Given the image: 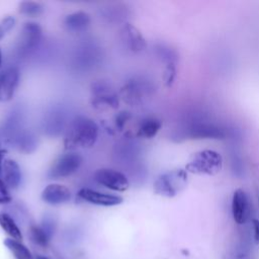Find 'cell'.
<instances>
[{
	"instance_id": "cell-1",
	"label": "cell",
	"mask_w": 259,
	"mask_h": 259,
	"mask_svg": "<svg viewBox=\"0 0 259 259\" xmlns=\"http://www.w3.org/2000/svg\"><path fill=\"white\" fill-rule=\"evenodd\" d=\"M98 138V125L96 122L83 115L76 116L69 125L65 144L67 148L92 147Z\"/></svg>"
},
{
	"instance_id": "cell-2",
	"label": "cell",
	"mask_w": 259,
	"mask_h": 259,
	"mask_svg": "<svg viewBox=\"0 0 259 259\" xmlns=\"http://www.w3.org/2000/svg\"><path fill=\"white\" fill-rule=\"evenodd\" d=\"M188 181L187 171L184 169H173L163 173L157 177L153 184V189L156 194L173 197L182 191Z\"/></svg>"
},
{
	"instance_id": "cell-3",
	"label": "cell",
	"mask_w": 259,
	"mask_h": 259,
	"mask_svg": "<svg viewBox=\"0 0 259 259\" xmlns=\"http://www.w3.org/2000/svg\"><path fill=\"white\" fill-rule=\"evenodd\" d=\"M223 167L222 156L212 150L195 153L187 163L185 170L198 175H215Z\"/></svg>"
},
{
	"instance_id": "cell-4",
	"label": "cell",
	"mask_w": 259,
	"mask_h": 259,
	"mask_svg": "<svg viewBox=\"0 0 259 259\" xmlns=\"http://www.w3.org/2000/svg\"><path fill=\"white\" fill-rule=\"evenodd\" d=\"M82 157L74 152H69L58 157L52 164L48 176L52 179H60L73 175L80 168Z\"/></svg>"
},
{
	"instance_id": "cell-5",
	"label": "cell",
	"mask_w": 259,
	"mask_h": 259,
	"mask_svg": "<svg viewBox=\"0 0 259 259\" xmlns=\"http://www.w3.org/2000/svg\"><path fill=\"white\" fill-rule=\"evenodd\" d=\"M42 36L41 27L35 22L24 23L19 39L17 51L20 56H27L31 54L39 45Z\"/></svg>"
},
{
	"instance_id": "cell-6",
	"label": "cell",
	"mask_w": 259,
	"mask_h": 259,
	"mask_svg": "<svg viewBox=\"0 0 259 259\" xmlns=\"http://www.w3.org/2000/svg\"><path fill=\"white\" fill-rule=\"evenodd\" d=\"M94 180L113 191H125L130 187V182L126 176L114 169L111 168H100L94 173Z\"/></svg>"
},
{
	"instance_id": "cell-7",
	"label": "cell",
	"mask_w": 259,
	"mask_h": 259,
	"mask_svg": "<svg viewBox=\"0 0 259 259\" xmlns=\"http://www.w3.org/2000/svg\"><path fill=\"white\" fill-rule=\"evenodd\" d=\"M19 70L14 66L0 72V101L7 102L13 98L19 84Z\"/></svg>"
},
{
	"instance_id": "cell-8",
	"label": "cell",
	"mask_w": 259,
	"mask_h": 259,
	"mask_svg": "<svg viewBox=\"0 0 259 259\" xmlns=\"http://www.w3.org/2000/svg\"><path fill=\"white\" fill-rule=\"evenodd\" d=\"M232 212L235 222L244 225L250 218L251 204L248 194L243 189H237L232 198Z\"/></svg>"
},
{
	"instance_id": "cell-9",
	"label": "cell",
	"mask_w": 259,
	"mask_h": 259,
	"mask_svg": "<svg viewBox=\"0 0 259 259\" xmlns=\"http://www.w3.org/2000/svg\"><path fill=\"white\" fill-rule=\"evenodd\" d=\"M78 196L89 203L100 205V206L118 205L123 200L122 197L119 195L100 192L98 190L91 189V188H81L78 191Z\"/></svg>"
},
{
	"instance_id": "cell-10",
	"label": "cell",
	"mask_w": 259,
	"mask_h": 259,
	"mask_svg": "<svg viewBox=\"0 0 259 259\" xmlns=\"http://www.w3.org/2000/svg\"><path fill=\"white\" fill-rule=\"evenodd\" d=\"M92 103L95 106L116 108L118 106V97L106 83L100 81L92 85Z\"/></svg>"
},
{
	"instance_id": "cell-11",
	"label": "cell",
	"mask_w": 259,
	"mask_h": 259,
	"mask_svg": "<svg viewBox=\"0 0 259 259\" xmlns=\"http://www.w3.org/2000/svg\"><path fill=\"white\" fill-rule=\"evenodd\" d=\"M71 196L70 189L59 183H51L47 185L40 194L42 201L51 205L66 203L71 199Z\"/></svg>"
},
{
	"instance_id": "cell-12",
	"label": "cell",
	"mask_w": 259,
	"mask_h": 259,
	"mask_svg": "<svg viewBox=\"0 0 259 259\" xmlns=\"http://www.w3.org/2000/svg\"><path fill=\"white\" fill-rule=\"evenodd\" d=\"M21 169L16 161L4 159L0 178L9 189H16L21 182Z\"/></svg>"
},
{
	"instance_id": "cell-13",
	"label": "cell",
	"mask_w": 259,
	"mask_h": 259,
	"mask_svg": "<svg viewBox=\"0 0 259 259\" xmlns=\"http://www.w3.org/2000/svg\"><path fill=\"white\" fill-rule=\"evenodd\" d=\"M122 40L127 46L128 50H131L134 53H139L141 51H144L147 44L146 40L142 34V32L133 24L125 23L121 30Z\"/></svg>"
},
{
	"instance_id": "cell-14",
	"label": "cell",
	"mask_w": 259,
	"mask_h": 259,
	"mask_svg": "<svg viewBox=\"0 0 259 259\" xmlns=\"http://www.w3.org/2000/svg\"><path fill=\"white\" fill-rule=\"evenodd\" d=\"M91 19L88 13L84 11H76L66 16L64 24L66 28L74 33H80L88 29Z\"/></svg>"
},
{
	"instance_id": "cell-15",
	"label": "cell",
	"mask_w": 259,
	"mask_h": 259,
	"mask_svg": "<svg viewBox=\"0 0 259 259\" xmlns=\"http://www.w3.org/2000/svg\"><path fill=\"white\" fill-rule=\"evenodd\" d=\"M20 152L29 154L35 150L37 147V141L35 136L27 131H20L12 143Z\"/></svg>"
},
{
	"instance_id": "cell-16",
	"label": "cell",
	"mask_w": 259,
	"mask_h": 259,
	"mask_svg": "<svg viewBox=\"0 0 259 259\" xmlns=\"http://www.w3.org/2000/svg\"><path fill=\"white\" fill-rule=\"evenodd\" d=\"M161 126H162V122L160 119L155 117L145 118L140 123L138 135L145 139H152L158 134Z\"/></svg>"
},
{
	"instance_id": "cell-17",
	"label": "cell",
	"mask_w": 259,
	"mask_h": 259,
	"mask_svg": "<svg viewBox=\"0 0 259 259\" xmlns=\"http://www.w3.org/2000/svg\"><path fill=\"white\" fill-rule=\"evenodd\" d=\"M64 126V117L62 112L60 111H52L50 115L47 117L46 121H44L45 131L48 132L50 136H57L62 132Z\"/></svg>"
},
{
	"instance_id": "cell-18",
	"label": "cell",
	"mask_w": 259,
	"mask_h": 259,
	"mask_svg": "<svg viewBox=\"0 0 259 259\" xmlns=\"http://www.w3.org/2000/svg\"><path fill=\"white\" fill-rule=\"evenodd\" d=\"M0 227L2 230L14 240L21 241L22 233L15 221L6 212L0 211Z\"/></svg>"
},
{
	"instance_id": "cell-19",
	"label": "cell",
	"mask_w": 259,
	"mask_h": 259,
	"mask_svg": "<svg viewBox=\"0 0 259 259\" xmlns=\"http://www.w3.org/2000/svg\"><path fill=\"white\" fill-rule=\"evenodd\" d=\"M4 245L13 254L15 259H33L32 254L28 248L21 243V241L7 238L4 240Z\"/></svg>"
},
{
	"instance_id": "cell-20",
	"label": "cell",
	"mask_w": 259,
	"mask_h": 259,
	"mask_svg": "<svg viewBox=\"0 0 259 259\" xmlns=\"http://www.w3.org/2000/svg\"><path fill=\"white\" fill-rule=\"evenodd\" d=\"M29 237L31 241L41 247H47L49 245L50 239L52 238L44 229L41 226L37 225H31L29 227Z\"/></svg>"
},
{
	"instance_id": "cell-21",
	"label": "cell",
	"mask_w": 259,
	"mask_h": 259,
	"mask_svg": "<svg viewBox=\"0 0 259 259\" xmlns=\"http://www.w3.org/2000/svg\"><path fill=\"white\" fill-rule=\"evenodd\" d=\"M44 6L39 2L35 1H22L20 2L18 6V11L25 15L30 17H35L40 15L44 12Z\"/></svg>"
},
{
	"instance_id": "cell-22",
	"label": "cell",
	"mask_w": 259,
	"mask_h": 259,
	"mask_svg": "<svg viewBox=\"0 0 259 259\" xmlns=\"http://www.w3.org/2000/svg\"><path fill=\"white\" fill-rule=\"evenodd\" d=\"M15 18L13 16H6L0 20V40L14 27Z\"/></svg>"
},
{
	"instance_id": "cell-23",
	"label": "cell",
	"mask_w": 259,
	"mask_h": 259,
	"mask_svg": "<svg viewBox=\"0 0 259 259\" xmlns=\"http://www.w3.org/2000/svg\"><path fill=\"white\" fill-rule=\"evenodd\" d=\"M12 200V197L9 192V188L5 185L3 180L0 178V204L9 203Z\"/></svg>"
},
{
	"instance_id": "cell-24",
	"label": "cell",
	"mask_w": 259,
	"mask_h": 259,
	"mask_svg": "<svg viewBox=\"0 0 259 259\" xmlns=\"http://www.w3.org/2000/svg\"><path fill=\"white\" fill-rule=\"evenodd\" d=\"M175 76V66L174 64H168L164 73V81L167 86L171 85Z\"/></svg>"
},
{
	"instance_id": "cell-25",
	"label": "cell",
	"mask_w": 259,
	"mask_h": 259,
	"mask_svg": "<svg viewBox=\"0 0 259 259\" xmlns=\"http://www.w3.org/2000/svg\"><path fill=\"white\" fill-rule=\"evenodd\" d=\"M130 113L128 112H125V111H122L120 112L118 115H116L115 117V124L118 128H122L124 123L126 122V120L130 118Z\"/></svg>"
},
{
	"instance_id": "cell-26",
	"label": "cell",
	"mask_w": 259,
	"mask_h": 259,
	"mask_svg": "<svg viewBox=\"0 0 259 259\" xmlns=\"http://www.w3.org/2000/svg\"><path fill=\"white\" fill-rule=\"evenodd\" d=\"M253 226V233H254V240L256 244H259V220L254 219L252 220Z\"/></svg>"
},
{
	"instance_id": "cell-27",
	"label": "cell",
	"mask_w": 259,
	"mask_h": 259,
	"mask_svg": "<svg viewBox=\"0 0 259 259\" xmlns=\"http://www.w3.org/2000/svg\"><path fill=\"white\" fill-rule=\"evenodd\" d=\"M4 156H5V150L0 147V175H1V170H2V164L4 161Z\"/></svg>"
},
{
	"instance_id": "cell-28",
	"label": "cell",
	"mask_w": 259,
	"mask_h": 259,
	"mask_svg": "<svg viewBox=\"0 0 259 259\" xmlns=\"http://www.w3.org/2000/svg\"><path fill=\"white\" fill-rule=\"evenodd\" d=\"M1 65H2V51L0 49V68H1ZM1 72V71H0Z\"/></svg>"
},
{
	"instance_id": "cell-29",
	"label": "cell",
	"mask_w": 259,
	"mask_h": 259,
	"mask_svg": "<svg viewBox=\"0 0 259 259\" xmlns=\"http://www.w3.org/2000/svg\"><path fill=\"white\" fill-rule=\"evenodd\" d=\"M36 259H48V258H46V257H44V256H37Z\"/></svg>"
},
{
	"instance_id": "cell-30",
	"label": "cell",
	"mask_w": 259,
	"mask_h": 259,
	"mask_svg": "<svg viewBox=\"0 0 259 259\" xmlns=\"http://www.w3.org/2000/svg\"><path fill=\"white\" fill-rule=\"evenodd\" d=\"M257 198H258V204H259V190L257 191Z\"/></svg>"
}]
</instances>
